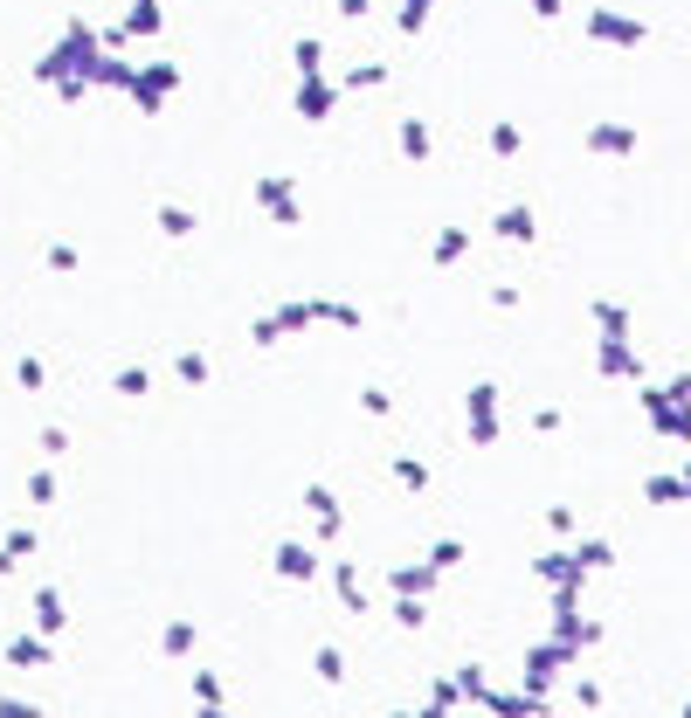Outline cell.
<instances>
[{"instance_id":"cell-5","label":"cell","mask_w":691,"mask_h":718,"mask_svg":"<svg viewBox=\"0 0 691 718\" xmlns=\"http://www.w3.org/2000/svg\"><path fill=\"white\" fill-rule=\"evenodd\" d=\"M560 663H568V650H560V643H540V650L526 656V690H532L540 705H547V684H553V671H560Z\"/></svg>"},{"instance_id":"cell-1","label":"cell","mask_w":691,"mask_h":718,"mask_svg":"<svg viewBox=\"0 0 691 718\" xmlns=\"http://www.w3.org/2000/svg\"><path fill=\"white\" fill-rule=\"evenodd\" d=\"M644 415L657 435H671V443H691V373H678L671 388H650L644 394Z\"/></svg>"},{"instance_id":"cell-11","label":"cell","mask_w":691,"mask_h":718,"mask_svg":"<svg viewBox=\"0 0 691 718\" xmlns=\"http://www.w3.org/2000/svg\"><path fill=\"white\" fill-rule=\"evenodd\" d=\"M401 152H408V160H429V124H422V118L401 124Z\"/></svg>"},{"instance_id":"cell-8","label":"cell","mask_w":691,"mask_h":718,"mask_svg":"<svg viewBox=\"0 0 691 718\" xmlns=\"http://www.w3.org/2000/svg\"><path fill=\"white\" fill-rule=\"evenodd\" d=\"M540 580H553V587H581L587 567H581L574 553H540Z\"/></svg>"},{"instance_id":"cell-15","label":"cell","mask_w":691,"mask_h":718,"mask_svg":"<svg viewBox=\"0 0 691 718\" xmlns=\"http://www.w3.org/2000/svg\"><path fill=\"white\" fill-rule=\"evenodd\" d=\"M395 587H408V595H422V587H436V567H408V574H395Z\"/></svg>"},{"instance_id":"cell-6","label":"cell","mask_w":691,"mask_h":718,"mask_svg":"<svg viewBox=\"0 0 691 718\" xmlns=\"http://www.w3.org/2000/svg\"><path fill=\"white\" fill-rule=\"evenodd\" d=\"M587 145H595V152H608V160H623V152H636V124L602 118V124H587Z\"/></svg>"},{"instance_id":"cell-16","label":"cell","mask_w":691,"mask_h":718,"mask_svg":"<svg viewBox=\"0 0 691 718\" xmlns=\"http://www.w3.org/2000/svg\"><path fill=\"white\" fill-rule=\"evenodd\" d=\"M456 559H464V546H456V538H443V546H436V553H429V567H436V574H443V567H456Z\"/></svg>"},{"instance_id":"cell-4","label":"cell","mask_w":691,"mask_h":718,"mask_svg":"<svg viewBox=\"0 0 691 718\" xmlns=\"http://www.w3.org/2000/svg\"><path fill=\"white\" fill-rule=\"evenodd\" d=\"M471 443H484V449L498 443V388H492V380L471 388Z\"/></svg>"},{"instance_id":"cell-3","label":"cell","mask_w":691,"mask_h":718,"mask_svg":"<svg viewBox=\"0 0 691 718\" xmlns=\"http://www.w3.org/2000/svg\"><path fill=\"white\" fill-rule=\"evenodd\" d=\"M595 367L608 380H644V359L629 352V331H602V339H595Z\"/></svg>"},{"instance_id":"cell-9","label":"cell","mask_w":691,"mask_h":718,"mask_svg":"<svg viewBox=\"0 0 691 718\" xmlns=\"http://www.w3.org/2000/svg\"><path fill=\"white\" fill-rule=\"evenodd\" d=\"M574 559H581L587 574H602V567H616V546H608V538H581V546H574Z\"/></svg>"},{"instance_id":"cell-19","label":"cell","mask_w":691,"mask_h":718,"mask_svg":"<svg viewBox=\"0 0 691 718\" xmlns=\"http://www.w3.org/2000/svg\"><path fill=\"white\" fill-rule=\"evenodd\" d=\"M678 477H684V498H691V464H684V470H678Z\"/></svg>"},{"instance_id":"cell-17","label":"cell","mask_w":691,"mask_h":718,"mask_svg":"<svg viewBox=\"0 0 691 718\" xmlns=\"http://www.w3.org/2000/svg\"><path fill=\"white\" fill-rule=\"evenodd\" d=\"M456 255H464V228H450V236L436 242V263H456Z\"/></svg>"},{"instance_id":"cell-12","label":"cell","mask_w":691,"mask_h":718,"mask_svg":"<svg viewBox=\"0 0 691 718\" xmlns=\"http://www.w3.org/2000/svg\"><path fill=\"white\" fill-rule=\"evenodd\" d=\"M429 8H436V0H401V35H422Z\"/></svg>"},{"instance_id":"cell-10","label":"cell","mask_w":691,"mask_h":718,"mask_svg":"<svg viewBox=\"0 0 691 718\" xmlns=\"http://www.w3.org/2000/svg\"><path fill=\"white\" fill-rule=\"evenodd\" d=\"M644 498H650V504H684V477H650Z\"/></svg>"},{"instance_id":"cell-14","label":"cell","mask_w":691,"mask_h":718,"mask_svg":"<svg viewBox=\"0 0 691 718\" xmlns=\"http://www.w3.org/2000/svg\"><path fill=\"white\" fill-rule=\"evenodd\" d=\"M492 152L511 160V152H519V124H492Z\"/></svg>"},{"instance_id":"cell-13","label":"cell","mask_w":691,"mask_h":718,"mask_svg":"<svg viewBox=\"0 0 691 718\" xmlns=\"http://www.w3.org/2000/svg\"><path fill=\"white\" fill-rule=\"evenodd\" d=\"M595 325L602 331H629V312H623V304H608V297H595Z\"/></svg>"},{"instance_id":"cell-7","label":"cell","mask_w":691,"mask_h":718,"mask_svg":"<svg viewBox=\"0 0 691 718\" xmlns=\"http://www.w3.org/2000/svg\"><path fill=\"white\" fill-rule=\"evenodd\" d=\"M498 236H505V242H532V236H540V215H532L526 200H511V208L498 215Z\"/></svg>"},{"instance_id":"cell-2","label":"cell","mask_w":691,"mask_h":718,"mask_svg":"<svg viewBox=\"0 0 691 718\" xmlns=\"http://www.w3.org/2000/svg\"><path fill=\"white\" fill-rule=\"evenodd\" d=\"M587 42H602V48H644L650 42V21L644 14H623V8H587Z\"/></svg>"},{"instance_id":"cell-18","label":"cell","mask_w":691,"mask_h":718,"mask_svg":"<svg viewBox=\"0 0 691 718\" xmlns=\"http://www.w3.org/2000/svg\"><path fill=\"white\" fill-rule=\"evenodd\" d=\"M526 8L540 14V21H553V14H560V0H526Z\"/></svg>"}]
</instances>
